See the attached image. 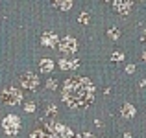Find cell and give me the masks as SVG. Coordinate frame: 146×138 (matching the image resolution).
Segmentation results:
<instances>
[{
    "mask_svg": "<svg viewBox=\"0 0 146 138\" xmlns=\"http://www.w3.org/2000/svg\"><path fill=\"white\" fill-rule=\"evenodd\" d=\"M59 50H61L63 53H74L76 50H78L76 39H72V37H65V39L59 43Z\"/></svg>",
    "mask_w": 146,
    "mask_h": 138,
    "instance_id": "cell-6",
    "label": "cell"
},
{
    "mask_svg": "<svg viewBox=\"0 0 146 138\" xmlns=\"http://www.w3.org/2000/svg\"><path fill=\"white\" fill-rule=\"evenodd\" d=\"M26 110H28V112H33V110H35V105H33V103H28V105H26Z\"/></svg>",
    "mask_w": 146,
    "mask_h": 138,
    "instance_id": "cell-17",
    "label": "cell"
},
{
    "mask_svg": "<svg viewBox=\"0 0 146 138\" xmlns=\"http://www.w3.org/2000/svg\"><path fill=\"white\" fill-rule=\"evenodd\" d=\"M80 138H94V135H91V133H83V135H80Z\"/></svg>",
    "mask_w": 146,
    "mask_h": 138,
    "instance_id": "cell-19",
    "label": "cell"
},
{
    "mask_svg": "<svg viewBox=\"0 0 146 138\" xmlns=\"http://www.w3.org/2000/svg\"><path fill=\"white\" fill-rule=\"evenodd\" d=\"M78 20L82 22V24H89V15H87V13H82V15H80V18H78Z\"/></svg>",
    "mask_w": 146,
    "mask_h": 138,
    "instance_id": "cell-16",
    "label": "cell"
},
{
    "mask_svg": "<svg viewBox=\"0 0 146 138\" xmlns=\"http://www.w3.org/2000/svg\"><path fill=\"white\" fill-rule=\"evenodd\" d=\"M107 35H109V39H118V37H120V32H118L117 28H111V30H107Z\"/></svg>",
    "mask_w": 146,
    "mask_h": 138,
    "instance_id": "cell-12",
    "label": "cell"
},
{
    "mask_svg": "<svg viewBox=\"0 0 146 138\" xmlns=\"http://www.w3.org/2000/svg\"><path fill=\"white\" fill-rule=\"evenodd\" d=\"M57 43H59V39H57V35L54 32H44L43 37H41V44L46 46V48H56Z\"/></svg>",
    "mask_w": 146,
    "mask_h": 138,
    "instance_id": "cell-7",
    "label": "cell"
},
{
    "mask_svg": "<svg viewBox=\"0 0 146 138\" xmlns=\"http://www.w3.org/2000/svg\"><path fill=\"white\" fill-rule=\"evenodd\" d=\"M0 99H2L4 105H19V103L22 101V94H21V90H17L15 87H7V89L2 90Z\"/></svg>",
    "mask_w": 146,
    "mask_h": 138,
    "instance_id": "cell-3",
    "label": "cell"
},
{
    "mask_svg": "<svg viewBox=\"0 0 146 138\" xmlns=\"http://www.w3.org/2000/svg\"><path fill=\"white\" fill-rule=\"evenodd\" d=\"M54 6H57V7H61L63 11H67V9L72 7V2H70V0H59V2H54Z\"/></svg>",
    "mask_w": 146,
    "mask_h": 138,
    "instance_id": "cell-11",
    "label": "cell"
},
{
    "mask_svg": "<svg viewBox=\"0 0 146 138\" xmlns=\"http://www.w3.org/2000/svg\"><path fill=\"white\" fill-rule=\"evenodd\" d=\"M39 68H41V72L48 74V72H52V68H54V61L52 59H41L39 61Z\"/></svg>",
    "mask_w": 146,
    "mask_h": 138,
    "instance_id": "cell-10",
    "label": "cell"
},
{
    "mask_svg": "<svg viewBox=\"0 0 146 138\" xmlns=\"http://www.w3.org/2000/svg\"><path fill=\"white\" fill-rule=\"evenodd\" d=\"M30 138H74V135L67 125L54 120H46L43 127L33 131Z\"/></svg>",
    "mask_w": 146,
    "mask_h": 138,
    "instance_id": "cell-2",
    "label": "cell"
},
{
    "mask_svg": "<svg viewBox=\"0 0 146 138\" xmlns=\"http://www.w3.org/2000/svg\"><path fill=\"white\" fill-rule=\"evenodd\" d=\"M52 114H57V109L52 105V103H50V105H48V109H46V116H52Z\"/></svg>",
    "mask_w": 146,
    "mask_h": 138,
    "instance_id": "cell-15",
    "label": "cell"
},
{
    "mask_svg": "<svg viewBox=\"0 0 146 138\" xmlns=\"http://www.w3.org/2000/svg\"><path fill=\"white\" fill-rule=\"evenodd\" d=\"M143 57H144V59H146V52H144V53H143Z\"/></svg>",
    "mask_w": 146,
    "mask_h": 138,
    "instance_id": "cell-21",
    "label": "cell"
},
{
    "mask_svg": "<svg viewBox=\"0 0 146 138\" xmlns=\"http://www.w3.org/2000/svg\"><path fill=\"white\" fill-rule=\"evenodd\" d=\"M59 66L63 68V70H68V68H70V63H68L67 59H59Z\"/></svg>",
    "mask_w": 146,
    "mask_h": 138,
    "instance_id": "cell-14",
    "label": "cell"
},
{
    "mask_svg": "<svg viewBox=\"0 0 146 138\" xmlns=\"http://www.w3.org/2000/svg\"><path fill=\"white\" fill-rule=\"evenodd\" d=\"M113 9L118 11L120 15H126L129 9H131V2H128V0H115L113 2Z\"/></svg>",
    "mask_w": 146,
    "mask_h": 138,
    "instance_id": "cell-8",
    "label": "cell"
},
{
    "mask_svg": "<svg viewBox=\"0 0 146 138\" xmlns=\"http://www.w3.org/2000/svg\"><path fill=\"white\" fill-rule=\"evenodd\" d=\"M63 101L70 109H85L94 101V87L87 78L67 79L63 87Z\"/></svg>",
    "mask_w": 146,
    "mask_h": 138,
    "instance_id": "cell-1",
    "label": "cell"
},
{
    "mask_svg": "<svg viewBox=\"0 0 146 138\" xmlns=\"http://www.w3.org/2000/svg\"><path fill=\"white\" fill-rule=\"evenodd\" d=\"M120 114H122V118L129 120V118H133V116H135V107H133V105H129V103H124V105H122Z\"/></svg>",
    "mask_w": 146,
    "mask_h": 138,
    "instance_id": "cell-9",
    "label": "cell"
},
{
    "mask_svg": "<svg viewBox=\"0 0 146 138\" xmlns=\"http://www.w3.org/2000/svg\"><path fill=\"white\" fill-rule=\"evenodd\" d=\"M2 127L4 131H6V135H17L19 129H21V120H19V116H15V114H9V116L4 118L2 122Z\"/></svg>",
    "mask_w": 146,
    "mask_h": 138,
    "instance_id": "cell-4",
    "label": "cell"
},
{
    "mask_svg": "<svg viewBox=\"0 0 146 138\" xmlns=\"http://www.w3.org/2000/svg\"><path fill=\"white\" fill-rule=\"evenodd\" d=\"M111 59L118 63V61H122V59H124V53H122V52H113V53H111Z\"/></svg>",
    "mask_w": 146,
    "mask_h": 138,
    "instance_id": "cell-13",
    "label": "cell"
},
{
    "mask_svg": "<svg viewBox=\"0 0 146 138\" xmlns=\"http://www.w3.org/2000/svg\"><path fill=\"white\" fill-rule=\"evenodd\" d=\"M133 70H135V66H133V64H129V66L128 68H126V72H128V74H131V72Z\"/></svg>",
    "mask_w": 146,
    "mask_h": 138,
    "instance_id": "cell-20",
    "label": "cell"
},
{
    "mask_svg": "<svg viewBox=\"0 0 146 138\" xmlns=\"http://www.w3.org/2000/svg\"><path fill=\"white\" fill-rule=\"evenodd\" d=\"M21 85L24 87L26 90H33L37 85H39V78H37L35 74H32V72H28V74H22V78H21Z\"/></svg>",
    "mask_w": 146,
    "mask_h": 138,
    "instance_id": "cell-5",
    "label": "cell"
},
{
    "mask_svg": "<svg viewBox=\"0 0 146 138\" xmlns=\"http://www.w3.org/2000/svg\"><path fill=\"white\" fill-rule=\"evenodd\" d=\"M46 87H48V89H56V81H54V79H48Z\"/></svg>",
    "mask_w": 146,
    "mask_h": 138,
    "instance_id": "cell-18",
    "label": "cell"
}]
</instances>
